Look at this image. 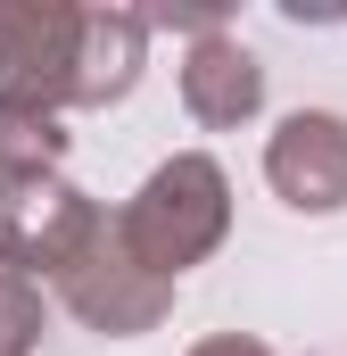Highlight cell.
I'll list each match as a JSON object with an SVG mask.
<instances>
[{"mask_svg": "<svg viewBox=\"0 0 347 356\" xmlns=\"http://www.w3.org/2000/svg\"><path fill=\"white\" fill-rule=\"evenodd\" d=\"M182 108L207 133H232V124H248L264 108V67L232 25H215V33L190 42V58H182Z\"/></svg>", "mask_w": 347, "mask_h": 356, "instance_id": "6", "label": "cell"}, {"mask_svg": "<svg viewBox=\"0 0 347 356\" xmlns=\"http://www.w3.org/2000/svg\"><path fill=\"white\" fill-rule=\"evenodd\" d=\"M42 348V282L0 257V356H33Z\"/></svg>", "mask_w": 347, "mask_h": 356, "instance_id": "9", "label": "cell"}, {"mask_svg": "<svg viewBox=\"0 0 347 356\" xmlns=\"http://www.w3.org/2000/svg\"><path fill=\"white\" fill-rule=\"evenodd\" d=\"M83 50V8L75 0H0V91H25L67 116Z\"/></svg>", "mask_w": 347, "mask_h": 356, "instance_id": "4", "label": "cell"}, {"mask_svg": "<svg viewBox=\"0 0 347 356\" xmlns=\"http://www.w3.org/2000/svg\"><path fill=\"white\" fill-rule=\"evenodd\" d=\"M232 232V182L207 149H174L158 175L141 182L124 207H116V241L158 273V282H182L190 266H207Z\"/></svg>", "mask_w": 347, "mask_h": 356, "instance_id": "1", "label": "cell"}, {"mask_svg": "<svg viewBox=\"0 0 347 356\" xmlns=\"http://www.w3.org/2000/svg\"><path fill=\"white\" fill-rule=\"evenodd\" d=\"M190 356H273L264 340H248V332H215V340H198Z\"/></svg>", "mask_w": 347, "mask_h": 356, "instance_id": "10", "label": "cell"}, {"mask_svg": "<svg viewBox=\"0 0 347 356\" xmlns=\"http://www.w3.org/2000/svg\"><path fill=\"white\" fill-rule=\"evenodd\" d=\"M149 67V17L141 8H83V50H75V91L67 108H116Z\"/></svg>", "mask_w": 347, "mask_h": 356, "instance_id": "7", "label": "cell"}, {"mask_svg": "<svg viewBox=\"0 0 347 356\" xmlns=\"http://www.w3.org/2000/svg\"><path fill=\"white\" fill-rule=\"evenodd\" d=\"M58 158H67V116L25 91H0V175H42Z\"/></svg>", "mask_w": 347, "mask_h": 356, "instance_id": "8", "label": "cell"}, {"mask_svg": "<svg viewBox=\"0 0 347 356\" xmlns=\"http://www.w3.org/2000/svg\"><path fill=\"white\" fill-rule=\"evenodd\" d=\"M264 182L298 216H339L347 207V116H331V108L281 116L264 141Z\"/></svg>", "mask_w": 347, "mask_h": 356, "instance_id": "5", "label": "cell"}, {"mask_svg": "<svg viewBox=\"0 0 347 356\" xmlns=\"http://www.w3.org/2000/svg\"><path fill=\"white\" fill-rule=\"evenodd\" d=\"M99 216H108V207H99L91 191H75L58 166H42V175H0V257L25 273V282H58V266L91 241Z\"/></svg>", "mask_w": 347, "mask_h": 356, "instance_id": "3", "label": "cell"}, {"mask_svg": "<svg viewBox=\"0 0 347 356\" xmlns=\"http://www.w3.org/2000/svg\"><path fill=\"white\" fill-rule=\"evenodd\" d=\"M50 290L67 298V315H75V323L108 332V340H141V332H158V323L174 315V282H158V273L116 241V216H99V224H91V241L58 266Z\"/></svg>", "mask_w": 347, "mask_h": 356, "instance_id": "2", "label": "cell"}]
</instances>
